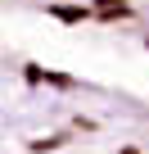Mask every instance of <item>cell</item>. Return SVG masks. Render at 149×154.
<instances>
[{
	"mask_svg": "<svg viewBox=\"0 0 149 154\" xmlns=\"http://www.w3.org/2000/svg\"><path fill=\"white\" fill-rule=\"evenodd\" d=\"M50 14H54V18H59V23H82V18H86V14H91V9H82V5H54V9H50Z\"/></svg>",
	"mask_w": 149,
	"mask_h": 154,
	"instance_id": "obj_2",
	"label": "cell"
},
{
	"mask_svg": "<svg viewBox=\"0 0 149 154\" xmlns=\"http://www.w3.org/2000/svg\"><path fill=\"white\" fill-rule=\"evenodd\" d=\"M122 154H140V149H122Z\"/></svg>",
	"mask_w": 149,
	"mask_h": 154,
	"instance_id": "obj_3",
	"label": "cell"
},
{
	"mask_svg": "<svg viewBox=\"0 0 149 154\" xmlns=\"http://www.w3.org/2000/svg\"><path fill=\"white\" fill-rule=\"evenodd\" d=\"M127 9H131L127 0H95L91 14H95V18H127Z\"/></svg>",
	"mask_w": 149,
	"mask_h": 154,
	"instance_id": "obj_1",
	"label": "cell"
}]
</instances>
